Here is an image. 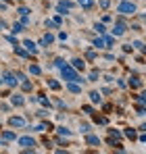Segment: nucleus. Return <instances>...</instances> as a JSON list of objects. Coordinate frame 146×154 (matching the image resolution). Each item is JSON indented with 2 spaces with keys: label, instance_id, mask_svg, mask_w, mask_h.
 Instances as JSON below:
<instances>
[{
  "label": "nucleus",
  "instance_id": "obj_19",
  "mask_svg": "<svg viewBox=\"0 0 146 154\" xmlns=\"http://www.w3.org/2000/svg\"><path fill=\"white\" fill-rule=\"evenodd\" d=\"M2 140H15V133L13 131H4L2 133Z\"/></svg>",
  "mask_w": 146,
  "mask_h": 154
},
{
  "label": "nucleus",
  "instance_id": "obj_31",
  "mask_svg": "<svg viewBox=\"0 0 146 154\" xmlns=\"http://www.w3.org/2000/svg\"><path fill=\"white\" fill-rule=\"evenodd\" d=\"M46 27H56V23H54L52 19H46Z\"/></svg>",
  "mask_w": 146,
  "mask_h": 154
},
{
  "label": "nucleus",
  "instance_id": "obj_10",
  "mask_svg": "<svg viewBox=\"0 0 146 154\" xmlns=\"http://www.w3.org/2000/svg\"><path fill=\"white\" fill-rule=\"evenodd\" d=\"M71 67L73 69H81V71H84V67H86V65H84V58H73Z\"/></svg>",
  "mask_w": 146,
  "mask_h": 154
},
{
  "label": "nucleus",
  "instance_id": "obj_23",
  "mask_svg": "<svg viewBox=\"0 0 146 154\" xmlns=\"http://www.w3.org/2000/svg\"><path fill=\"white\" fill-rule=\"evenodd\" d=\"M132 46H136V48H138V50H144V44H142V42H140V40H136V42H134V44H132Z\"/></svg>",
  "mask_w": 146,
  "mask_h": 154
},
{
  "label": "nucleus",
  "instance_id": "obj_11",
  "mask_svg": "<svg viewBox=\"0 0 146 154\" xmlns=\"http://www.w3.org/2000/svg\"><path fill=\"white\" fill-rule=\"evenodd\" d=\"M4 79H6V83H8L11 88H15V85H17V79H15V75H13V73H6V75H4Z\"/></svg>",
  "mask_w": 146,
  "mask_h": 154
},
{
  "label": "nucleus",
  "instance_id": "obj_27",
  "mask_svg": "<svg viewBox=\"0 0 146 154\" xmlns=\"http://www.w3.org/2000/svg\"><path fill=\"white\" fill-rule=\"evenodd\" d=\"M54 65L61 69V67H65V60H63V58H56V60H54Z\"/></svg>",
  "mask_w": 146,
  "mask_h": 154
},
{
  "label": "nucleus",
  "instance_id": "obj_21",
  "mask_svg": "<svg viewBox=\"0 0 146 154\" xmlns=\"http://www.w3.org/2000/svg\"><path fill=\"white\" fill-rule=\"evenodd\" d=\"M29 73H33V75H40V67H38V65H31V67H29Z\"/></svg>",
  "mask_w": 146,
  "mask_h": 154
},
{
  "label": "nucleus",
  "instance_id": "obj_24",
  "mask_svg": "<svg viewBox=\"0 0 146 154\" xmlns=\"http://www.w3.org/2000/svg\"><path fill=\"white\" fill-rule=\"evenodd\" d=\"M125 135H127L129 140H134V137H136V133H134V129H125Z\"/></svg>",
  "mask_w": 146,
  "mask_h": 154
},
{
  "label": "nucleus",
  "instance_id": "obj_5",
  "mask_svg": "<svg viewBox=\"0 0 146 154\" xmlns=\"http://www.w3.org/2000/svg\"><path fill=\"white\" fill-rule=\"evenodd\" d=\"M125 29H127V25H125L121 19H119V21L113 25V33H115V35H123V33H125Z\"/></svg>",
  "mask_w": 146,
  "mask_h": 154
},
{
  "label": "nucleus",
  "instance_id": "obj_8",
  "mask_svg": "<svg viewBox=\"0 0 146 154\" xmlns=\"http://www.w3.org/2000/svg\"><path fill=\"white\" fill-rule=\"evenodd\" d=\"M67 90L73 94H81V85H77L75 81H67Z\"/></svg>",
  "mask_w": 146,
  "mask_h": 154
},
{
  "label": "nucleus",
  "instance_id": "obj_29",
  "mask_svg": "<svg viewBox=\"0 0 146 154\" xmlns=\"http://www.w3.org/2000/svg\"><path fill=\"white\" fill-rule=\"evenodd\" d=\"M40 102L44 104V106H48V108H50V102H48V100H46V98H44V96H40Z\"/></svg>",
  "mask_w": 146,
  "mask_h": 154
},
{
  "label": "nucleus",
  "instance_id": "obj_22",
  "mask_svg": "<svg viewBox=\"0 0 146 154\" xmlns=\"http://www.w3.org/2000/svg\"><path fill=\"white\" fill-rule=\"evenodd\" d=\"M19 15H21V17H27V15H29V8L21 6V8H19Z\"/></svg>",
  "mask_w": 146,
  "mask_h": 154
},
{
  "label": "nucleus",
  "instance_id": "obj_2",
  "mask_svg": "<svg viewBox=\"0 0 146 154\" xmlns=\"http://www.w3.org/2000/svg\"><path fill=\"white\" fill-rule=\"evenodd\" d=\"M117 13H119V15H134V13H136V4L129 2V0H121V2L117 4Z\"/></svg>",
  "mask_w": 146,
  "mask_h": 154
},
{
  "label": "nucleus",
  "instance_id": "obj_7",
  "mask_svg": "<svg viewBox=\"0 0 146 154\" xmlns=\"http://www.w3.org/2000/svg\"><path fill=\"white\" fill-rule=\"evenodd\" d=\"M23 46H25V50L29 52V54H36V52H38V46H36V42H31V40H25Z\"/></svg>",
  "mask_w": 146,
  "mask_h": 154
},
{
  "label": "nucleus",
  "instance_id": "obj_3",
  "mask_svg": "<svg viewBox=\"0 0 146 154\" xmlns=\"http://www.w3.org/2000/svg\"><path fill=\"white\" fill-rule=\"evenodd\" d=\"M71 6H73V2H69V0H63V2H59V4H56V11H59V15H69Z\"/></svg>",
  "mask_w": 146,
  "mask_h": 154
},
{
  "label": "nucleus",
  "instance_id": "obj_14",
  "mask_svg": "<svg viewBox=\"0 0 146 154\" xmlns=\"http://www.w3.org/2000/svg\"><path fill=\"white\" fill-rule=\"evenodd\" d=\"M90 100L100 104V100H102V98H100V94H98V92H90Z\"/></svg>",
  "mask_w": 146,
  "mask_h": 154
},
{
  "label": "nucleus",
  "instance_id": "obj_16",
  "mask_svg": "<svg viewBox=\"0 0 146 154\" xmlns=\"http://www.w3.org/2000/svg\"><path fill=\"white\" fill-rule=\"evenodd\" d=\"M94 48H106V44H104V40H102V38L94 40Z\"/></svg>",
  "mask_w": 146,
  "mask_h": 154
},
{
  "label": "nucleus",
  "instance_id": "obj_4",
  "mask_svg": "<svg viewBox=\"0 0 146 154\" xmlns=\"http://www.w3.org/2000/svg\"><path fill=\"white\" fill-rule=\"evenodd\" d=\"M19 146H21V148H25V150H33V146H36V140L25 135V137H21V140H19Z\"/></svg>",
  "mask_w": 146,
  "mask_h": 154
},
{
  "label": "nucleus",
  "instance_id": "obj_34",
  "mask_svg": "<svg viewBox=\"0 0 146 154\" xmlns=\"http://www.w3.org/2000/svg\"><path fill=\"white\" fill-rule=\"evenodd\" d=\"M23 90H31V83L29 81H23Z\"/></svg>",
  "mask_w": 146,
  "mask_h": 154
},
{
  "label": "nucleus",
  "instance_id": "obj_9",
  "mask_svg": "<svg viewBox=\"0 0 146 154\" xmlns=\"http://www.w3.org/2000/svg\"><path fill=\"white\" fill-rule=\"evenodd\" d=\"M52 42H54V35H52V33H46V35L40 40V46H48V44H52Z\"/></svg>",
  "mask_w": 146,
  "mask_h": 154
},
{
  "label": "nucleus",
  "instance_id": "obj_17",
  "mask_svg": "<svg viewBox=\"0 0 146 154\" xmlns=\"http://www.w3.org/2000/svg\"><path fill=\"white\" fill-rule=\"evenodd\" d=\"M94 29H96V33H100V35H102V33H104V29H106V27L102 25V23H94Z\"/></svg>",
  "mask_w": 146,
  "mask_h": 154
},
{
  "label": "nucleus",
  "instance_id": "obj_35",
  "mask_svg": "<svg viewBox=\"0 0 146 154\" xmlns=\"http://www.w3.org/2000/svg\"><path fill=\"white\" fill-rule=\"evenodd\" d=\"M0 83H2V75H0Z\"/></svg>",
  "mask_w": 146,
  "mask_h": 154
},
{
  "label": "nucleus",
  "instance_id": "obj_13",
  "mask_svg": "<svg viewBox=\"0 0 146 154\" xmlns=\"http://www.w3.org/2000/svg\"><path fill=\"white\" fill-rule=\"evenodd\" d=\"M79 2V6H84V8H92L94 6V0H77Z\"/></svg>",
  "mask_w": 146,
  "mask_h": 154
},
{
  "label": "nucleus",
  "instance_id": "obj_15",
  "mask_svg": "<svg viewBox=\"0 0 146 154\" xmlns=\"http://www.w3.org/2000/svg\"><path fill=\"white\" fill-rule=\"evenodd\" d=\"M13 104H15V106H23L25 100L21 98V96H13Z\"/></svg>",
  "mask_w": 146,
  "mask_h": 154
},
{
  "label": "nucleus",
  "instance_id": "obj_6",
  "mask_svg": "<svg viewBox=\"0 0 146 154\" xmlns=\"http://www.w3.org/2000/svg\"><path fill=\"white\" fill-rule=\"evenodd\" d=\"M8 125L11 127H25V119H21V117H11L8 119Z\"/></svg>",
  "mask_w": 146,
  "mask_h": 154
},
{
  "label": "nucleus",
  "instance_id": "obj_33",
  "mask_svg": "<svg viewBox=\"0 0 146 154\" xmlns=\"http://www.w3.org/2000/svg\"><path fill=\"white\" fill-rule=\"evenodd\" d=\"M38 117H48V110H38Z\"/></svg>",
  "mask_w": 146,
  "mask_h": 154
},
{
  "label": "nucleus",
  "instance_id": "obj_1",
  "mask_svg": "<svg viewBox=\"0 0 146 154\" xmlns=\"http://www.w3.org/2000/svg\"><path fill=\"white\" fill-rule=\"evenodd\" d=\"M61 75H63L65 81H77V83H81V81H84L81 77L77 75V71H75L73 67H67V65H65V67H61Z\"/></svg>",
  "mask_w": 146,
  "mask_h": 154
},
{
  "label": "nucleus",
  "instance_id": "obj_18",
  "mask_svg": "<svg viewBox=\"0 0 146 154\" xmlns=\"http://www.w3.org/2000/svg\"><path fill=\"white\" fill-rule=\"evenodd\" d=\"M56 131H59L61 135H65V137H69V135H71V131H69V129H67V127H59V129H56Z\"/></svg>",
  "mask_w": 146,
  "mask_h": 154
},
{
  "label": "nucleus",
  "instance_id": "obj_30",
  "mask_svg": "<svg viewBox=\"0 0 146 154\" xmlns=\"http://www.w3.org/2000/svg\"><path fill=\"white\" fill-rule=\"evenodd\" d=\"M109 4H111L109 0H100V6H102V8H109Z\"/></svg>",
  "mask_w": 146,
  "mask_h": 154
},
{
  "label": "nucleus",
  "instance_id": "obj_20",
  "mask_svg": "<svg viewBox=\"0 0 146 154\" xmlns=\"http://www.w3.org/2000/svg\"><path fill=\"white\" fill-rule=\"evenodd\" d=\"M48 85L52 88V90H61V83H59V81H54V79H50V81H48Z\"/></svg>",
  "mask_w": 146,
  "mask_h": 154
},
{
  "label": "nucleus",
  "instance_id": "obj_26",
  "mask_svg": "<svg viewBox=\"0 0 146 154\" xmlns=\"http://www.w3.org/2000/svg\"><path fill=\"white\" fill-rule=\"evenodd\" d=\"M19 31H23V27L19 25V23H15V25H13V33H19Z\"/></svg>",
  "mask_w": 146,
  "mask_h": 154
},
{
  "label": "nucleus",
  "instance_id": "obj_25",
  "mask_svg": "<svg viewBox=\"0 0 146 154\" xmlns=\"http://www.w3.org/2000/svg\"><path fill=\"white\" fill-rule=\"evenodd\" d=\"M96 79H98V71H92L90 77H88V81H96Z\"/></svg>",
  "mask_w": 146,
  "mask_h": 154
},
{
  "label": "nucleus",
  "instance_id": "obj_28",
  "mask_svg": "<svg viewBox=\"0 0 146 154\" xmlns=\"http://www.w3.org/2000/svg\"><path fill=\"white\" fill-rule=\"evenodd\" d=\"M79 129H81L84 133H88V131H90V125H88V123H84V125H81V127H79Z\"/></svg>",
  "mask_w": 146,
  "mask_h": 154
},
{
  "label": "nucleus",
  "instance_id": "obj_32",
  "mask_svg": "<svg viewBox=\"0 0 146 154\" xmlns=\"http://www.w3.org/2000/svg\"><path fill=\"white\" fill-rule=\"evenodd\" d=\"M84 112L86 115H92V106H84Z\"/></svg>",
  "mask_w": 146,
  "mask_h": 154
},
{
  "label": "nucleus",
  "instance_id": "obj_12",
  "mask_svg": "<svg viewBox=\"0 0 146 154\" xmlns=\"http://www.w3.org/2000/svg\"><path fill=\"white\" fill-rule=\"evenodd\" d=\"M86 142H88L90 146H98V144H100V140H98L96 135H88V137H86Z\"/></svg>",
  "mask_w": 146,
  "mask_h": 154
}]
</instances>
